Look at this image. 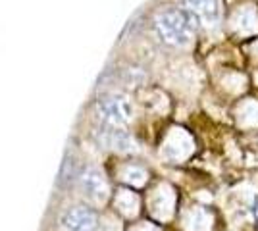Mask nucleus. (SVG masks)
<instances>
[{
  "mask_svg": "<svg viewBox=\"0 0 258 231\" xmlns=\"http://www.w3.org/2000/svg\"><path fill=\"white\" fill-rule=\"evenodd\" d=\"M77 176V160L76 156L70 152L66 154L64 158V164H62V168H60V176H58V185L60 187H68Z\"/></svg>",
  "mask_w": 258,
  "mask_h": 231,
  "instance_id": "7",
  "label": "nucleus"
},
{
  "mask_svg": "<svg viewBox=\"0 0 258 231\" xmlns=\"http://www.w3.org/2000/svg\"><path fill=\"white\" fill-rule=\"evenodd\" d=\"M60 225L64 231H97L98 216L93 208L76 204L60 216Z\"/></svg>",
  "mask_w": 258,
  "mask_h": 231,
  "instance_id": "4",
  "label": "nucleus"
},
{
  "mask_svg": "<svg viewBox=\"0 0 258 231\" xmlns=\"http://www.w3.org/2000/svg\"><path fill=\"white\" fill-rule=\"evenodd\" d=\"M181 8L199 23V27L216 29L220 25L222 20L220 0H183Z\"/></svg>",
  "mask_w": 258,
  "mask_h": 231,
  "instance_id": "3",
  "label": "nucleus"
},
{
  "mask_svg": "<svg viewBox=\"0 0 258 231\" xmlns=\"http://www.w3.org/2000/svg\"><path fill=\"white\" fill-rule=\"evenodd\" d=\"M79 189L83 191L89 200L93 202H104L108 197V185L106 179L102 177V174L95 170V168H85L81 174H79Z\"/></svg>",
  "mask_w": 258,
  "mask_h": 231,
  "instance_id": "5",
  "label": "nucleus"
},
{
  "mask_svg": "<svg viewBox=\"0 0 258 231\" xmlns=\"http://www.w3.org/2000/svg\"><path fill=\"white\" fill-rule=\"evenodd\" d=\"M154 29L162 39V43L175 46V48H183L193 41V35L199 29V23L183 8H168V10L156 14Z\"/></svg>",
  "mask_w": 258,
  "mask_h": 231,
  "instance_id": "1",
  "label": "nucleus"
},
{
  "mask_svg": "<svg viewBox=\"0 0 258 231\" xmlns=\"http://www.w3.org/2000/svg\"><path fill=\"white\" fill-rule=\"evenodd\" d=\"M95 118L104 127H121L133 118V104L123 95H106L97 100Z\"/></svg>",
  "mask_w": 258,
  "mask_h": 231,
  "instance_id": "2",
  "label": "nucleus"
},
{
  "mask_svg": "<svg viewBox=\"0 0 258 231\" xmlns=\"http://www.w3.org/2000/svg\"><path fill=\"white\" fill-rule=\"evenodd\" d=\"M97 141L106 148H114L121 152H129L135 148L133 137L119 127H102L100 131H97Z\"/></svg>",
  "mask_w": 258,
  "mask_h": 231,
  "instance_id": "6",
  "label": "nucleus"
}]
</instances>
